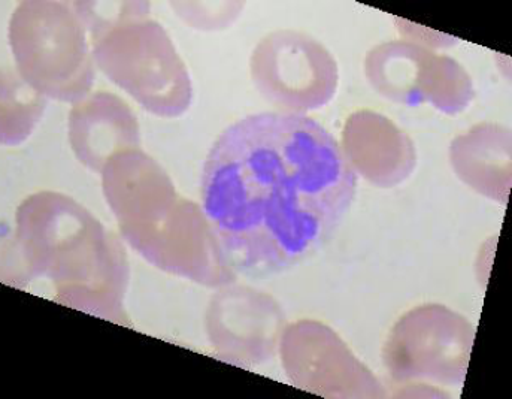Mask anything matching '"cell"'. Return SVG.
Masks as SVG:
<instances>
[{"mask_svg": "<svg viewBox=\"0 0 512 399\" xmlns=\"http://www.w3.org/2000/svg\"><path fill=\"white\" fill-rule=\"evenodd\" d=\"M356 168L305 114L269 111L233 123L202 171V213L221 264L266 278L302 264L338 231L356 198Z\"/></svg>", "mask_w": 512, "mask_h": 399, "instance_id": "1", "label": "cell"}, {"mask_svg": "<svg viewBox=\"0 0 512 399\" xmlns=\"http://www.w3.org/2000/svg\"><path fill=\"white\" fill-rule=\"evenodd\" d=\"M86 24L63 0H23L8 24V41L21 75L42 93L75 101L92 87Z\"/></svg>", "mask_w": 512, "mask_h": 399, "instance_id": "3", "label": "cell"}, {"mask_svg": "<svg viewBox=\"0 0 512 399\" xmlns=\"http://www.w3.org/2000/svg\"><path fill=\"white\" fill-rule=\"evenodd\" d=\"M102 71L156 114L177 116L190 101L186 68L148 2H72Z\"/></svg>", "mask_w": 512, "mask_h": 399, "instance_id": "2", "label": "cell"}, {"mask_svg": "<svg viewBox=\"0 0 512 399\" xmlns=\"http://www.w3.org/2000/svg\"><path fill=\"white\" fill-rule=\"evenodd\" d=\"M71 139L77 156L92 169H99L109 151L136 141L132 113L120 99L96 95L71 114Z\"/></svg>", "mask_w": 512, "mask_h": 399, "instance_id": "5", "label": "cell"}, {"mask_svg": "<svg viewBox=\"0 0 512 399\" xmlns=\"http://www.w3.org/2000/svg\"><path fill=\"white\" fill-rule=\"evenodd\" d=\"M251 78L266 101L305 114L329 104L338 89V63L320 41L281 29L260 39L251 54Z\"/></svg>", "mask_w": 512, "mask_h": 399, "instance_id": "4", "label": "cell"}]
</instances>
